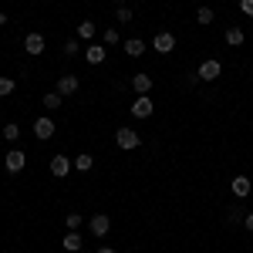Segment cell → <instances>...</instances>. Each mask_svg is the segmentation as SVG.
I'll list each match as a JSON object with an SVG mask.
<instances>
[{"label":"cell","instance_id":"obj_1","mask_svg":"<svg viewBox=\"0 0 253 253\" xmlns=\"http://www.w3.org/2000/svg\"><path fill=\"white\" fill-rule=\"evenodd\" d=\"M115 142H118V149H138V145H142V138H138L135 128H118Z\"/></svg>","mask_w":253,"mask_h":253},{"label":"cell","instance_id":"obj_2","mask_svg":"<svg viewBox=\"0 0 253 253\" xmlns=\"http://www.w3.org/2000/svg\"><path fill=\"white\" fill-rule=\"evenodd\" d=\"M3 166H7V172H10V175L20 172V169L27 166V152H20V149H10V152L3 156Z\"/></svg>","mask_w":253,"mask_h":253},{"label":"cell","instance_id":"obj_3","mask_svg":"<svg viewBox=\"0 0 253 253\" xmlns=\"http://www.w3.org/2000/svg\"><path fill=\"white\" fill-rule=\"evenodd\" d=\"M196 75H199V81H216L219 75H223V68H219V61H216V58H210V61H203V64H199V71H196Z\"/></svg>","mask_w":253,"mask_h":253},{"label":"cell","instance_id":"obj_4","mask_svg":"<svg viewBox=\"0 0 253 253\" xmlns=\"http://www.w3.org/2000/svg\"><path fill=\"white\" fill-rule=\"evenodd\" d=\"M152 112H156V105H152V98H149V95H138L135 101H132V115H135V118H149Z\"/></svg>","mask_w":253,"mask_h":253},{"label":"cell","instance_id":"obj_5","mask_svg":"<svg viewBox=\"0 0 253 253\" xmlns=\"http://www.w3.org/2000/svg\"><path fill=\"white\" fill-rule=\"evenodd\" d=\"M152 47H156L159 54H169V51H175V38L169 31H159L156 38H152Z\"/></svg>","mask_w":253,"mask_h":253},{"label":"cell","instance_id":"obj_6","mask_svg":"<svg viewBox=\"0 0 253 253\" xmlns=\"http://www.w3.org/2000/svg\"><path fill=\"white\" fill-rule=\"evenodd\" d=\"M68 172H71V159H68V156H51V175L64 179Z\"/></svg>","mask_w":253,"mask_h":253},{"label":"cell","instance_id":"obj_7","mask_svg":"<svg viewBox=\"0 0 253 253\" xmlns=\"http://www.w3.org/2000/svg\"><path fill=\"white\" fill-rule=\"evenodd\" d=\"M54 91H58V95H75V91H78V78H75V75H61L58 78V88H54Z\"/></svg>","mask_w":253,"mask_h":253},{"label":"cell","instance_id":"obj_8","mask_svg":"<svg viewBox=\"0 0 253 253\" xmlns=\"http://www.w3.org/2000/svg\"><path fill=\"white\" fill-rule=\"evenodd\" d=\"M230 189H233V196H240V199H243V196H250V193H253L250 175H236L233 182H230Z\"/></svg>","mask_w":253,"mask_h":253},{"label":"cell","instance_id":"obj_9","mask_svg":"<svg viewBox=\"0 0 253 253\" xmlns=\"http://www.w3.org/2000/svg\"><path fill=\"white\" fill-rule=\"evenodd\" d=\"M108 230H112V219H108L105 213L91 216V233H95V236H108Z\"/></svg>","mask_w":253,"mask_h":253},{"label":"cell","instance_id":"obj_10","mask_svg":"<svg viewBox=\"0 0 253 253\" xmlns=\"http://www.w3.org/2000/svg\"><path fill=\"white\" fill-rule=\"evenodd\" d=\"M105 58H108V51H105V47H98V44L84 47V61H88V64H105Z\"/></svg>","mask_w":253,"mask_h":253},{"label":"cell","instance_id":"obj_11","mask_svg":"<svg viewBox=\"0 0 253 253\" xmlns=\"http://www.w3.org/2000/svg\"><path fill=\"white\" fill-rule=\"evenodd\" d=\"M34 135L38 138H51L54 135V122H51V118H38V122H34Z\"/></svg>","mask_w":253,"mask_h":253},{"label":"cell","instance_id":"obj_12","mask_svg":"<svg viewBox=\"0 0 253 253\" xmlns=\"http://www.w3.org/2000/svg\"><path fill=\"white\" fill-rule=\"evenodd\" d=\"M24 51H27V54H41V51H44V38H41V34H27V38H24Z\"/></svg>","mask_w":253,"mask_h":253},{"label":"cell","instance_id":"obj_13","mask_svg":"<svg viewBox=\"0 0 253 253\" xmlns=\"http://www.w3.org/2000/svg\"><path fill=\"white\" fill-rule=\"evenodd\" d=\"M125 54H128V58H142V54H145V41H138V38L125 41Z\"/></svg>","mask_w":253,"mask_h":253},{"label":"cell","instance_id":"obj_14","mask_svg":"<svg viewBox=\"0 0 253 253\" xmlns=\"http://www.w3.org/2000/svg\"><path fill=\"white\" fill-rule=\"evenodd\" d=\"M132 88H135L138 95H149V91H152V78H149V75H135V78H132Z\"/></svg>","mask_w":253,"mask_h":253},{"label":"cell","instance_id":"obj_15","mask_svg":"<svg viewBox=\"0 0 253 253\" xmlns=\"http://www.w3.org/2000/svg\"><path fill=\"white\" fill-rule=\"evenodd\" d=\"M81 247H84V240H81V236L75 233V230H71V233L64 236V250H68V253H78Z\"/></svg>","mask_w":253,"mask_h":253},{"label":"cell","instance_id":"obj_16","mask_svg":"<svg viewBox=\"0 0 253 253\" xmlns=\"http://www.w3.org/2000/svg\"><path fill=\"white\" fill-rule=\"evenodd\" d=\"M41 101H44V108H51V112H54V108H61V105H64V95H58V91H47Z\"/></svg>","mask_w":253,"mask_h":253},{"label":"cell","instance_id":"obj_17","mask_svg":"<svg viewBox=\"0 0 253 253\" xmlns=\"http://www.w3.org/2000/svg\"><path fill=\"white\" fill-rule=\"evenodd\" d=\"M226 44H230V47H240V44H243V31H240V27H226Z\"/></svg>","mask_w":253,"mask_h":253},{"label":"cell","instance_id":"obj_18","mask_svg":"<svg viewBox=\"0 0 253 253\" xmlns=\"http://www.w3.org/2000/svg\"><path fill=\"white\" fill-rule=\"evenodd\" d=\"M78 38H84V41L95 38V20H81L78 24Z\"/></svg>","mask_w":253,"mask_h":253},{"label":"cell","instance_id":"obj_19","mask_svg":"<svg viewBox=\"0 0 253 253\" xmlns=\"http://www.w3.org/2000/svg\"><path fill=\"white\" fill-rule=\"evenodd\" d=\"M14 88H17V81H14V78H0V98L14 95Z\"/></svg>","mask_w":253,"mask_h":253},{"label":"cell","instance_id":"obj_20","mask_svg":"<svg viewBox=\"0 0 253 253\" xmlns=\"http://www.w3.org/2000/svg\"><path fill=\"white\" fill-rule=\"evenodd\" d=\"M91 162H95L91 156H78L75 159V169H78V172H91Z\"/></svg>","mask_w":253,"mask_h":253},{"label":"cell","instance_id":"obj_21","mask_svg":"<svg viewBox=\"0 0 253 253\" xmlns=\"http://www.w3.org/2000/svg\"><path fill=\"white\" fill-rule=\"evenodd\" d=\"M196 20L199 24H213V7H199L196 10Z\"/></svg>","mask_w":253,"mask_h":253},{"label":"cell","instance_id":"obj_22","mask_svg":"<svg viewBox=\"0 0 253 253\" xmlns=\"http://www.w3.org/2000/svg\"><path fill=\"white\" fill-rule=\"evenodd\" d=\"M0 132H3V138H7V142H14V138L20 135V128H17V125H14V122H10V125H3Z\"/></svg>","mask_w":253,"mask_h":253},{"label":"cell","instance_id":"obj_23","mask_svg":"<svg viewBox=\"0 0 253 253\" xmlns=\"http://www.w3.org/2000/svg\"><path fill=\"white\" fill-rule=\"evenodd\" d=\"M64 223H68V230H78V226H81V213H68V216H64Z\"/></svg>","mask_w":253,"mask_h":253},{"label":"cell","instance_id":"obj_24","mask_svg":"<svg viewBox=\"0 0 253 253\" xmlns=\"http://www.w3.org/2000/svg\"><path fill=\"white\" fill-rule=\"evenodd\" d=\"M78 51H81L78 41H68V44H64V54H68V58H71V54H78Z\"/></svg>","mask_w":253,"mask_h":253},{"label":"cell","instance_id":"obj_25","mask_svg":"<svg viewBox=\"0 0 253 253\" xmlns=\"http://www.w3.org/2000/svg\"><path fill=\"white\" fill-rule=\"evenodd\" d=\"M132 20V10L128 7H118V24H128Z\"/></svg>","mask_w":253,"mask_h":253},{"label":"cell","instance_id":"obj_26","mask_svg":"<svg viewBox=\"0 0 253 253\" xmlns=\"http://www.w3.org/2000/svg\"><path fill=\"white\" fill-rule=\"evenodd\" d=\"M105 44H118V31H115V27L105 31Z\"/></svg>","mask_w":253,"mask_h":253},{"label":"cell","instance_id":"obj_27","mask_svg":"<svg viewBox=\"0 0 253 253\" xmlns=\"http://www.w3.org/2000/svg\"><path fill=\"white\" fill-rule=\"evenodd\" d=\"M240 10H243L247 17H253V0H240Z\"/></svg>","mask_w":253,"mask_h":253},{"label":"cell","instance_id":"obj_28","mask_svg":"<svg viewBox=\"0 0 253 253\" xmlns=\"http://www.w3.org/2000/svg\"><path fill=\"white\" fill-rule=\"evenodd\" d=\"M226 219L236 226V223H243V213H240V210H230V216H226Z\"/></svg>","mask_w":253,"mask_h":253},{"label":"cell","instance_id":"obj_29","mask_svg":"<svg viewBox=\"0 0 253 253\" xmlns=\"http://www.w3.org/2000/svg\"><path fill=\"white\" fill-rule=\"evenodd\" d=\"M243 226H247V230L253 233V213H247V216H243Z\"/></svg>","mask_w":253,"mask_h":253},{"label":"cell","instance_id":"obj_30","mask_svg":"<svg viewBox=\"0 0 253 253\" xmlns=\"http://www.w3.org/2000/svg\"><path fill=\"white\" fill-rule=\"evenodd\" d=\"M98 253H115V250H112V247H101V250H98Z\"/></svg>","mask_w":253,"mask_h":253},{"label":"cell","instance_id":"obj_31","mask_svg":"<svg viewBox=\"0 0 253 253\" xmlns=\"http://www.w3.org/2000/svg\"><path fill=\"white\" fill-rule=\"evenodd\" d=\"M3 24H7V17H3V10H0V27H3Z\"/></svg>","mask_w":253,"mask_h":253}]
</instances>
